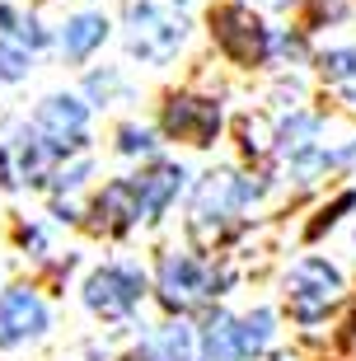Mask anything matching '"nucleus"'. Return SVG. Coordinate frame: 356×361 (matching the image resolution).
<instances>
[{
	"label": "nucleus",
	"mask_w": 356,
	"mask_h": 361,
	"mask_svg": "<svg viewBox=\"0 0 356 361\" xmlns=\"http://www.w3.org/2000/svg\"><path fill=\"white\" fill-rule=\"evenodd\" d=\"M249 192H253V188L235 183L230 174L211 178V183L197 192V207H192V235H197L202 244H216L225 235V216L235 212V202H244Z\"/></svg>",
	"instance_id": "obj_5"
},
{
	"label": "nucleus",
	"mask_w": 356,
	"mask_h": 361,
	"mask_svg": "<svg viewBox=\"0 0 356 361\" xmlns=\"http://www.w3.org/2000/svg\"><path fill=\"white\" fill-rule=\"evenodd\" d=\"M207 361H235L244 357L239 352V334H235V319H225V314H216L211 324H207Z\"/></svg>",
	"instance_id": "obj_12"
},
{
	"label": "nucleus",
	"mask_w": 356,
	"mask_h": 361,
	"mask_svg": "<svg viewBox=\"0 0 356 361\" xmlns=\"http://www.w3.org/2000/svg\"><path fill=\"white\" fill-rule=\"evenodd\" d=\"M141 216V202H136V188L132 183H113L99 197V226L108 221V230H127Z\"/></svg>",
	"instance_id": "obj_11"
},
{
	"label": "nucleus",
	"mask_w": 356,
	"mask_h": 361,
	"mask_svg": "<svg viewBox=\"0 0 356 361\" xmlns=\"http://www.w3.org/2000/svg\"><path fill=\"white\" fill-rule=\"evenodd\" d=\"M211 28H216V42L235 56L239 66H253V61H263V56H267V28L258 24L249 10H239V5L216 10Z\"/></svg>",
	"instance_id": "obj_4"
},
{
	"label": "nucleus",
	"mask_w": 356,
	"mask_h": 361,
	"mask_svg": "<svg viewBox=\"0 0 356 361\" xmlns=\"http://www.w3.org/2000/svg\"><path fill=\"white\" fill-rule=\"evenodd\" d=\"M159 352H164V361H192V329L173 324L164 334V343H159Z\"/></svg>",
	"instance_id": "obj_16"
},
{
	"label": "nucleus",
	"mask_w": 356,
	"mask_h": 361,
	"mask_svg": "<svg viewBox=\"0 0 356 361\" xmlns=\"http://www.w3.org/2000/svg\"><path fill=\"white\" fill-rule=\"evenodd\" d=\"M122 150H150V136L136 132V127H127V132H122Z\"/></svg>",
	"instance_id": "obj_19"
},
{
	"label": "nucleus",
	"mask_w": 356,
	"mask_h": 361,
	"mask_svg": "<svg viewBox=\"0 0 356 361\" xmlns=\"http://www.w3.org/2000/svg\"><path fill=\"white\" fill-rule=\"evenodd\" d=\"M0 33L14 38L19 47H42V28L33 24L28 14H19L14 5H0Z\"/></svg>",
	"instance_id": "obj_14"
},
{
	"label": "nucleus",
	"mask_w": 356,
	"mask_h": 361,
	"mask_svg": "<svg viewBox=\"0 0 356 361\" xmlns=\"http://www.w3.org/2000/svg\"><path fill=\"white\" fill-rule=\"evenodd\" d=\"M216 291V277L207 263H197L192 254H169L159 268V300L169 310H192Z\"/></svg>",
	"instance_id": "obj_3"
},
{
	"label": "nucleus",
	"mask_w": 356,
	"mask_h": 361,
	"mask_svg": "<svg viewBox=\"0 0 356 361\" xmlns=\"http://www.w3.org/2000/svg\"><path fill=\"white\" fill-rule=\"evenodd\" d=\"M38 136L52 141L56 150L80 146V136H85V108H80L75 99H47L42 113H38Z\"/></svg>",
	"instance_id": "obj_9"
},
{
	"label": "nucleus",
	"mask_w": 356,
	"mask_h": 361,
	"mask_svg": "<svg viewBox=\"0 0 356 361\" xmlns=\"http://www.w3.org/2000/svg\"><path fill=\"white\" fill-rule=\"evenodd\" d=\"M188 14L178 0H136L132 5V47L145 61H164V56L183 42Z\"/></svg>",
	"instance_id": "obj_1"
},
{
	"label": "nucleus",
	"mask_w": 356,
	"mask_h": 361,
	"mask_svg": "<svg viewBox=\"0 0 356 361\" xmlns=\"http://www.w3.org/2000/svg\"><path fill=\"white\" fill-rule=\"evenodd\" d=\"M47 329V310L33 291H5L0 295V348H14L24 338H38Z\"/></svg>",
	"instance_id": "obj_7"
},
{
	"label": "nucleus",
	"mask_w": 356,
	"mask_h": 361,
	"mask_svg": "<svg viewBox=\"0 0 356 361\" xmlns=\"http://www.w3.org/2000/svg\"><path fill=\"white\" fill-rule=\"evenodd\" d=\"M141 291H145V281L132 268H104L85 281V300L94 310H104V314H127L141 300Z\"/></svg>",
	"instance_id": "obj_6"
},
{
	"label": "nucleus",
	"mask_w": 356,
	"mask_h": 361,
	"mask_svg": "<svg viewBox=\"0 0 356 361\" xmlns=\"http://www.w3.org/2000/svg\"><path fill=\"white\" fill-rule=\"evenodd\" d=\"M178 183H183V174H178L173 164H155L150 174L132 178L136 202H141V221H150L155 212H164V207H169V197L178 192Z\"/></svg>",
	"instance_id": "obj_10"
},
{
	"label": "nucleus",
	"mask_w": 356,
	"mask_h": 361,
	"mask_svg": "<svg viewBox=\"0 0 356 361\" xmlns=\"http://www.w3.org/2000/svg\"><path fill=\"white\" fill-rule=\"evenodd\" d=\"M235 334H239V352H244V357L263 352V348H267V338H272V314H267V310H258L253 319H244V324H239Z\"/></svg>",
	"instance_id": "obj_15"
},
{
	"label": "nucleus",
	"mask_w": 356,
	"mask_h": 361,
	"mask_svg": "<svg viewBox=\"0 0 356 361\" xmlns=\"http://www.w3.org/2000/svg\"><path fill=\"white\" fill-rule=\"evenodd\" d=\"M127 361H150V357H141V352H136V357H127Z\"/></svg>",
	"instance_id": "obj_20"
},
{
	"label": "nucleus",
	"mask_w": 356,
	"mask_h": 361,
	"mask_svg": "<svg viewBox=\"0 0 356 361\" xmlns=\"http://www.w3.org/2000/svg\"><path fill=\"white\" fill-rule=\"evenodd\" d=\"M104 19H99V14H80V19H70V28H66V56H90V47L99 38H104Z\"/></svg>",
	"instance_id": "obj_13"
},
{
	"label": "nucleus",
	"mask_w": 356,
	"mask_h": 361,
	"mask_svg": "<svg viewBox=\"0 0 356 361\" xmlns=\"http://www.w3.org/2000/svg\"><path fill=\"white\" fill-rule=\"evenodd\" d=\"M267 5H286V0H267Z\"/></svg>",
	"instance_id": "obj_21"
},
{
	"label": "nucleus",
	"mask_w": 356,
	"mask_h": 361,
	"mask_svg": "<svg viewBox=\"0 0 356 361\" xmlns=\"http://www.w3.org/2000/svg\"><path fill=\"white\" fill-rule=\"evenodd\" d=\"M314 14H319V19H343L347 0H314Z\"/></svg>",
	"instance_id": "obj_18"
},
{
	"label": "nucleus",
	"mask_w": 356,
	"mask_h": 361,
	"mask_svg": "<svg viewBox=\"0 0 356 361\" xmlns=\"http://www.w3.org/2000/svg\"><path fill=\"white\" fill-rule=\"evenodd\" d=\"M324 75H329L333 85H343L356 75V52H329L324 56Z\"/></svg>",
	"instance_id": "obj_17"
},
{
	"label": "nucleus",
	"mask_w": 356,
	"mask_h": 361,
	"mask_svg": "<svg viewBox=\"0 0 356 361\" xmlns=\"http://www.w3.org/2000/svg\"><path fill=\"white\" fill-rule=\"evenodd\" d=\"M286 295H290L295 319H319L329 305H338V295H343V277H338V268L309 258V263H300V268L290 272Z\"/></svg>",
	"instance_id": "obj_2"
},
{
	"label": "nucleus",
	"mask_w": 356,
	"mask_h": 361,
	"mask_svg": "<svg viewBox=\"0 0 356 361\" xmlns=\"http://www.w3.org/2000/svg\"><path fill=\"white\" fill-rule=\"evenodd\" d=\"M221 127V108L211 99H173L164 108V132L178 136V141H192V146H207Z\"/></svg>",
	"instance_id": "obj_8"
}]
</instances>
